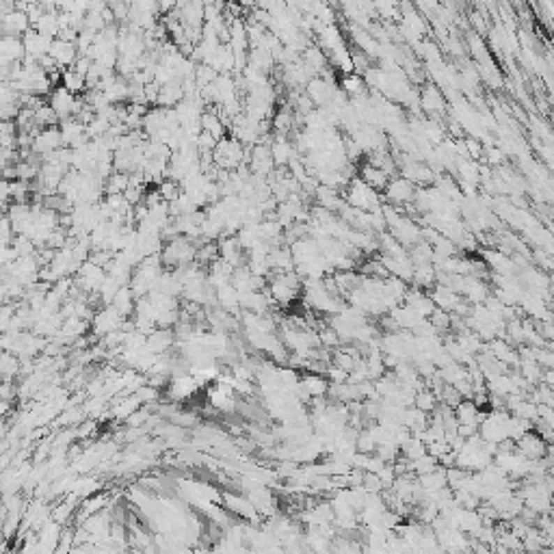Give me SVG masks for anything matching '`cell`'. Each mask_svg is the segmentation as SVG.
Masks as SVG:
<instances>
[{
    "instance_id": "cell-1",
    "label": "cell",
    "mask_w": 554,
    "mask_h": 554,
    "mask_svg": "<svg viewBox=\"0 0 554 554\" xmlns=\"http://www.w3.org/2000/svg\"><path fill=\"white\" fill-rule=\"evenodd\" d=\"M347 193H345V202L355 208V210H361V212H375L381 208V193L375 188H370L364 180H361L359 176H355L349 186L345 188Z\"/></svg>"
},
{
    "instance_id": "cell-2",
    "label": "cell",
    "mask_w": 554,
    "mask_h": 554,
    "mask_svg": "<svg viewBox=\"0 0 554 554\" xmlns=\"http://www.w3.org/2000/svg\"><path fill=\"white\" fill-rule=\"evenodd\" d=\"M245 154H247L245 145L234 137L221 139L215 147V152H212V156H215V165L219 169H223V172H232V169L243 167Z\"/></svg>"
},
{
    "instance_id": "cell-3",
    "label": "cell",
    "mask_w": 554,
    "mask_h": 554,
    "mask_svg": "<svg viewBox=\"0 0 554 554\" xmlns=\"http://www.w3.org/2000/svg\"><path fill=\"white\" fill-rule=\"evenodd\" d=\"M416 190L418 186L412 184L410 180L400 178H392L390 184L383 190V197L388 200V206L396 208V210H405L412 202H416Z\"/></svg>"
},
{
    "instance_id": "cell-4",
    "label": "cell",
    "mask_w": 554,
    "mask_h": 554,
    "mask_svg": "<svg viewBox=\"0 0 554 554\" xmlns=\"http://www.w3.org/2000/svg\"><path fill=\"white\" fill-rule=\"evenodd\" d=\"M123 325H126V318L113 308V306H106V308H102L100 312H96L93 314V321H91V329H93V334L96 336H109V334H113V331H119V329H123Z\"/></svg>"
},
{
    "instance_id": "cell-5",
    "label": "cell",
    "mask_w": 554,
    "mask_h": 554,
    "mask_svg": "<svg viewBox=\"0 0 554 554\" xmlns=\"http://www.w3.org/2000/svg\"><path fill=\"white\" fill-rule=\"evenodd\" d=\"M63 147H66V143H63L61 130H59V126H57V128H46V130H41L35 137L33 152L37 156H46V154H52V152L63 150Z\"/></svg>"
},
{
    "instance_id": "cell-6",
    "label": "cell",
    "mask_w": 554,
    "mask_h": 554,
    "mask_svg": "<svg viewBox=\"0 0 554 554\" xmlns=\"http://www.w3.org/2000/svg\"><path fill=\"white\" fill-rule=\"evenodd\" d=\"M50 57L57 61L59 70L66 72V70H72L76 66L80 52H78L76 44H70V41H63V39H54L52 48H50Z\"/></svg>"
},
{
    "instance_id": "cell-7",
    "label": "cell",
    "mask_w": 554,
    "mask_h": 554,
    "mask_svg": "<svg viewBox=\"0 0 554 554\" xmlns=\"http://www.w3.org/2000/svg\"><path fill=\"white\" fill-rule=\"evenodd\" d=\"M31 29H33L31 20L22 11H13L9 15L0 17V31H3V37H24Z\"/></svg>"
},
{
    "instance_id": "cell-8",
    "label": "cell",
    "mask_w": 554,
    "mask_h": 554,
    "mask_svg": "<svg viewBox=\"0 0 554 554\" xmlns=\"http://www.w3.org/2000/svg\"><path fill=\"white\" fill-rule=\"evenodd\" d=\"M24 50H27V57L29 59H35L39 63V59H44L46 54H50V48H52V41L50 37H44V35H39L35 29H31L24 37Z\"/></svg>"
},
{
    "instance_id": "cell-9",
    "label": "cell",
    "mask_w": 554,
    "mask_h": 554,
    "mask_svg": "<svg viewBox=\"0 0 554 554\" xmlns=\"http://www.w3.org/2000/svg\"><path fill=\"white\" fill-rule=\"evenodd\" d=\"M27 57L22 37H3L0 39V61L3 66H13V63H22Z\"/></svg>"
},
{
    "instance_id": "cell-10",
    "label": "cell",
    "mask_w": 554,
    "mask_h": 554,
    "mask_svg": "<svg viewBox=\"0 0 554 554\" xmlns=\"http://www.w3.org/2000/svg\"><path fill=\"white\" fill-rule=\"evenodd\" d=\"M420 109L427 111L431 117L440 115L446 111V100L442 96V91L435 87V84H424V89L420 91Z\"/></svg>"
},
{
    "instance_id": "cell-11",
    "label": "cell",
    "mask_w": 554,
    "mask_h": 554,
    "mask_svg": "<svg viewBox=\"0 0 554 554\" xmlns=\"http://www.w3.org/2000/svg\"><path fill=\"white\" fill-rule=\"evenodd\" d=\"M176 343V331L174 329H156L154 334L147 336V351L154 353V355H165L167 351H172Z\"/></svg>"
},
{
    "instance_id": "cell-12",
    "label": "cell",
    "mask_w": 554,
    "mask_h": 554,
    "mask_svg": "<svg viewBox=\"0 0 554 554\" xmlns=\"http://www.w3.org/2000/svg\"><path fill=\"white\" fill-rule=\"evenodd\" d=\"M271 154H273V160L277 167H288L290 160L297 158V150H294V145L286 139V135H277L275 141L271 143Z\"/></svg>"
},
{
    "instance_id": "cell-13",
    "label": "cell",
    "mask_w": 554,
    "mask_h": 554,
    "mask_svg": "<svg viewBox=\"0 0 554 554\" xmlns=\"http://www.w3.org/2000/svg\"><path fill=\"white\" fill-rule=\"evenodd\" d=\"M359 178L364 180L370 188H375V190H386V186L390 184V176L383 172V169H379V167H373V165H368V163H364L359 167Z\"/></svg>"
},
{
    "instance_id": "cell-14",
    "label": "cell",
    "mask_w": 554,
    "mask_h": 554,
    "mask_svg": "<svg viewBox=\"0 0 554 554\" xmlns=\"http://www.w3.org/2000/svg\"><path fill=\"white\" fill-rule=\"evenodd\" d=\"M186 96H184V87H182V80H174V82H169L165 84V87L160 89V98H158V106H163V109H174V106H178L180 102H184Z\"/></svg>"
},
{
    "instance_id": "cell-15",
    "label": "cell",
    "mask_w": 554,
    "mask_h": 554,
    "mask_svg": "<svg viewBox=\"0 0 554 554\" xmlns=\"http://www.w3.org/2000/svg\"><path fill=\"white\" fill-rule=\"evenodd\" d=\"M123 318L126 316H130L133 312H135V308H137V297H135V292L130 290V286H123L117 294H115V299H113V304H111Z\"/></svg>"
},
{
    "instance_id": "cell-16",
    "label": "cell",
    "mask_w": 554,
    "mask_h": 554,
    "mask_svg": "<svg viewBox=\"0 0 554 554\" xmlns=\"http://www.w3.org/2000/svg\"><path fill=\"white\" fill-rule=\"evenodd\" d=\"M202 130L208 133V135H212L217 141H221V139H225L227 126H225V121H223L215 111H208V113H204V117H202Z\"/></svg>"
},
{
    "instance_id": "cell-17",
    "label": "cell",
    "mask_w": 554,
    "mask_h": 554,
    "mask_svg": "<svg viewBox=\"0 0 554 554\" xmlns=\"http://www.w3.org/2000/svg\"><path fill=\"white\" fill-rule=\"evenodd\" d=\"M59 13H61V11H57V13H50V11H46L44 15H41V20H39V22H37L33 29H35L39 35L50 37V39H57V37H59V33H61Z\"/></svg>"
},
{
    "instance_id": "cell-18",
    "label": "cell",
    "mask_w": 554,
    "mask_h": 554,
    "mask_svg": "<svg viewBox=\"0 0 554 554\" xmlns=\"http://www.w3.org/2000/svg\"><path fill=\"white\" fill-rule=\"evenodd\" d=\"M128 186H130V174L115 172L104 182V197L106 195H123Z\"/></svg>"
},
{
    "instance_id": "cell-19",
    "label": "cell",
    "mask_w": 554,
    "mask_h": 554,
    "mask_svg": "<svg viewBox=\"0 0 554 554\" xmlns=\"http://www.w3.org/2000/svg\"><path fill=\"white\" fill-rule=\"evenodd\" d=\"M61 87H66L74 96H82L87 91V78L80 76L76 70H66L61 76Z\"/></svg>"
},
{
    "instance_id": "cell-20",
    "label": "cell",
    "mask_w": 554,
    "mask_h": 554,
    "mask_svg": "<svg viewBox=\"0 0 554 554\" xmlns=\"http://www.w3.org/2000/svg\"><path fill=\"white\" fill-rule=\"evenodd\" d=\"M340 89H343L351 100L353 98H359L366 93V82H364V76L359 74H347L343 80H340Z\"/></svg>"
},
{
    "instance_id": "cell-21",
    "label": "cell",
    "mask_w": 554,
    "mask_h": 554,
    "mask_svg": "<svg viewBox=\"0 0 554 554\" xmlns=\"http://www.w3.org/2000/svg\"><path fill=\"white\" fill-rule=\"evenodd\" d=\"M273 128H275V133H280V135H286L290 133L292 128H294V113L290 109H280L275 115H273Z\"/></svg>"
},
{
    "instance_id": "cell-22",
    "label": "cell",
    "mask_w": 554,
    "mask_h": 554,
    "mask_svg": "<svg viewBox=\"0 0 554 554\" xmlns=\"http://www.w3.org/2000/svg\"><path fill=\"white\" fill-rule=\"evenodd\" d=\"M156 188H158L163 202H167V204H174L182 195V186L174 180H163Z\"/></svg>"
}]
</instances>
